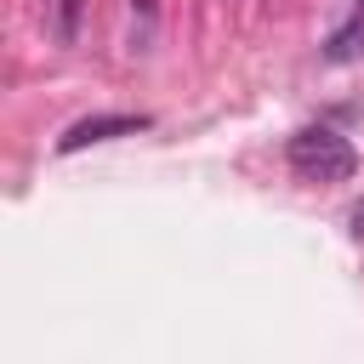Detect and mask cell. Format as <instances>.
Wrapping results in <instances>:
<instances>
[{"label":"cell","instance_id":"3957f363","mask_svg":"<svg viewBox=\"0 0 364 364\" xmlns=\"http://www.w3.org/2000/svg\"><path fill=\"white\" fill-rule=\"evenodd\" d=\"M358 51H364V0H358V6H353V17L324 40V57H330V63H353Z\"/></svg>","mask_w":364,"mask_h":364},{"label":"cell","instance_id":"7a4b0ae2","mask_svg":"<svg viewBox=\"0 0 364 364\" xmlns=\"http://www.w3.org/2000/svg\"><path fill=\"white\" fill-rule=\"evenodd\" d=\"M148 125V114H91V119H74L63 136H57V154H80L91 142H114V136H136Z\"/></svg>","mask_w":364,"mask_h":364},{"label":"cell","instance_id":"5b68a950","mask_svg":"<svg viewBox=\"0 0 364 364\" xmlns=\"http://www.w3.org/2000/svg\"><path fill=\"white\" fill-rule=\"evenodd\" d=\"M347 233H353V239H364V199L347 210Z\"/></svg>","mask_w":364,"mask_h":364},{"label":"cell","instance_id":"277c9868","mask_svg":"<svg viewBox=\"0 0 364 364\" xmlns=\"http://www.w3.org/2000/svg\"><path fill=\"white\" fill-rule=\"evenodd\" d=\"M80 17H85V0H57V40L63 46L80 40Z\"/></svg>","mask_w":364,"mask_h":364},{"label":"cell","instance_id":"6da1fadb","mask_svg":"<svg viewBox=\"0 0 364 364\" xmlns=\"http://www.w3.org/2000/svg\"><path fill=\"white\" fill-rule=\"evenodd\" d=\"M284 159H290V171L307 176V182H347V176L358 171L353 142H347L341 131H330V125H301V131L284 142Z\"/></svg>","mask_w":364,"mask_h":364}]
</instances>
